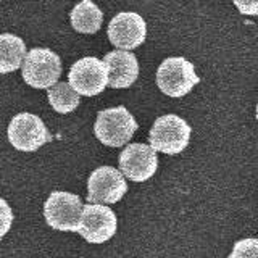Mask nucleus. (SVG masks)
<instances>
[{
  "mask_svg": "<svg viewBox=\"0 0 258 258\" xmlns=\"http://www.w3.org/2000/svg\"><path fill=\"white\" fill-rule=\"evenodd\" d=\"M137 123L129 110L123 105L99 111L94 124L95 137L108 147H123L133 139Z\"/></svg>",
  "mask_w": 258,
  "mask_h": 258,
  "instance_id": "f257e3e1",
  "label": "nucleus"
},
{
  "mask_svg": "<svg viewBox=\"0 0 258 258\" xmlns=\"http://www.w3.org/2000/svg\"><path fill=\"white\" fill-rule=\"evenodd\" d=\"M190 134L192 127L187 121L171 113L155 119L149 134V142L155 152L177 155L189 145Z\"/></svg>",
  "mask_w": 258,
  "mask_h": 258,
  "instance_id": "f03ea898",
  "label": "nucleus"
},
{
  "mask_svg": "<svg viewBox=\"0 0 258 258\" xmlns=\"http://www.w3.org/2000/svg\"><path fill=\"white\" fill-rule=\"evenodd\" d=\"M21 73L28 86L34 89H48L58 83L61 75V60L50 48L36 47L24 55Z\"/></svg>",
  "mask_w": 258,
  "mask_h": 258,
  "instance_id": "7ed1b4c3",
  "label": "nucleus"
},
{
  "mask_svg": "<svg viewBox=\"0 0 258 258\" xmlns=\"http://www.w3.org/2000/svg\"><path fill=\"white\" fill-rule=\"evenodd\" d=\"M199 83L200 78L196 75V68L184 56H169L157 70V86L168 97L179 99L187 95Z\"/></svg>",
  "mask_w": 258,
  "mask_h": 258,
  "instance_id": "20e7f679",
  "label": "nucleus"
},
{
  "mask_svg": "<svg viewBox=\"0 0 258 258\" xmlns=\"http://www.w3.org/2000/svg\"><path fill=\"white\" fill-rule=\"evenodd\" d=\"M81 212H83V202L79 196L71 192L53 190L44 204V216L47 224L63 232H76Z\"/></svg>",
  "mask_w": 258,
  "mask_h": 258,
  "instance_id": "39448f33",
  "label": "nucleus"
},
{
  "mask_svg": "<svg viewBox=\"0 0 258 258\" xmlns=\"http://www.w3.org/2000/svg\"><path fill=\"white\" fill-rule=\"evenodd\" d=\"M8 141L16 150L36 152L52 141L44 121L32 113H18L8 124Z\"/></svg>",
  "mask_w": 258,
  "mask_h": 258,
  "instance_id": "423d86ee",
  "label": "nucleus"
},
{
  "mask_svg": "<svg viewBox=\"0 0 258 258\" xmlns=\"http://www.w3.org/2000/svg\"><path fill=\"white\" fill-rule=\"evenodd\" d=\"M118 220L111 208L100 204L83 205V212L78 223L79 232L91 244H103L116 234Z\"/></svg>",
  "mask_w": 258,
  "mask_h": 258,
  "instance_id": "0eeeda50",
  "label": "nucleus"
},
{
  "mask_svg": "<svg viewBox=\"0 0 258 258\" xmlns=\"http://www.w3.org/2000/svg\"><path fill=\"white\" fill-rule=\"evenodd\" d=\"M127 192V182L119 169L100 166L87 179L89 204H116Z\"/></svg>",
  "mask_w": 258,
  "mask_h": 258,
  "instance_id": "6e6552de",
  "label": "nucleus"
},
{
  "mask_svg": "<svg viewBox=\"0 0 258 258\" xmlns=\"http://www.w3.org/2000/svg\"><path fill=\"white\" fill-rule=\"evenodd\" d=\"M68 79V84L78 95L94 97L102 94L107 87V68L95 56H84L73 63Z\"/></svg>",
  "mask_w": 258,
  "mask_h": 258,
  "instance_id": "1a4fd4ad",
  "label": "nucleus"
},
{
  "mask_svg": "<svg viewBox=\"0 0 258 258\" xmlns=\"http://www.w3.org/2000/svg\"><path fill=\"white\" fill-rule=\"evenodd\" d=\"M158 168L157 152L147 144H129L119 153V171L134 182L149 181Z\"/></svg>",
  "mask_w": 258,
  "mask_h": 258,
  "instance_id": "9d476101",
  "label": "nucleus"
},
{
  "mask_svg": "<svg viewBox=\"0 0 258 258\" xmlns=\"http://www.w3.org/2000/svg\"><path fill=\"white\" fill-rule=\"evenodd\" d=\"M147 24L141 15L134 12H121L108 24V39L116 48L133 50L145 42Z\"/></svg>",
  "mask_w": 258,
  "mask_h": 258,
  "instance_id": "9b49d317",
  "label": "nucleus"
},
{
  "mask_svg": "<svg viewBox=\"0 0 258 258\" xmlns=\"http://www.w3.org/2000/svg\"><path fill=\"white\" fill-rule=\"evenodd\" d=\"M103 64L107 68V86L113 89H126L139 78V61L133 52H108L103 58Z\"/></svg>",
  "mask_w": 258,
  "mask_h": 258,
  "instance_id": "f8f14e48",
  "label": "nucleus"
},
{
  "mask_svg": "<svg viewBox=\"0 0 258 258\" xmlns=\"http://www.w3.org/2000/svg\"><path fill=\"white\" fill-rule=\"evenodd\" d=\"M71 26L81 34H95L100 29L103 13L92 0H83L71 10Z\"/></svg>",
  "mask_w": 258,
  "mask_h": 258,
  "instance_id": "ddd939ff",
  "label": "nucleus"
},
{
  "mask_svg": "<svg viewBox=\"0 0 258 258\" xmlns=\"http://www.w3.org/2000/svg\"><path fill=\"white\" fill-rule=\"evenodd\" d=\"M24 55H26V45L21 37L8 34V32L0 34V73L2 75L18 70Z\"/></svg>",
  "mask_w": 258,
  "mask_h": 258,
  "instance_id": "4468645a",
  "label": "nucleus"
},
{
  "mask_svg": "<svg viewBox=\"0 0 258 258\" xmlns=\"http://www.w3.org/2000/svg\"><path fill=\"white\" fill-rule=\"evenodd\" d=\"M47 97L52 108L61 115L75 111L79 105V95L73 91L68 83H55L52 87H48Z\"/></svg>",
  "mask_w": 258,
  "mask_h": 258,
  "instance_id": "2eb2a0df",
  "label": "nucleus"
},
{
  "mask_svg": "<svg viewBox=\"0 0 258 258\" xmlns=\"http://www.w3.org/2000/svg\"><path fill=\"white\" fill-rule=\"evenodd\" d=\"M256 256H258V240L250 237V239L237 240L228 258H256Z\"/></svg>",
  "mask_w": 258,
  "mask_h": 258,
  "instance_id": "dca6fc26",
  "label": "nucleus"
},
{
  "mask_svg": "<svg viewBox=\"0 0 258 258\" xmlns=\"http://www.w3.org/2000/svg\"><path fill=\"white\" fill-rule=\"evenodd\" d=\"M13 224V210L4 199H0V239L10 231Z\"/></svg>",
  "mask_w": 258,
  "mask_h": 258,
  "instance_id": "f3484780",
  "label": "nucleus"
},
{
  "mask_svg": "<svg viewBox=\"0 0 258 258\" xmlns=\"http://www.w3.org/2000/svg\"><path fill=\"white\" fill-rule=\"evenodd\" d=\"M242 15L255 16L258 13V0H232Z\"/></svg>",
  "mask_w": 258,
  "mask_h": 258,
  "instance_id": "a211bd4d",
  "label": "nucleus"
},
{
  "mask_svg": "<svg viewBox=\"0 0 258 258\" xmlns=\"http://www.w3.org/2000/svg\"><path fill=\"white\" fill-rule=\"evenodd\" d=\"M0 2H2V0H0Z\"/></svg>",
  "mask_w": 258,
  "mask_h": 258,
  "instance_id": "6ab92c4d",
  "label": "nucleus"
}]
</instances>
